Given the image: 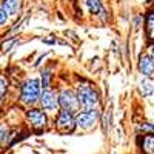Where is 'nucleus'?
<instances>
[{
  "label": "nucleus",
  "instance_id": "12",
  "mask_svg": "<svg viewBox=\"0 0 154 154\" xmlns=\"http://www.w3.org/2000/svg\"><path fill=\"white\" fill-rule=\"evenodd\" d=\"M86 3H88V8L93 14H99V12L102 11V5H100L99 0H88Z\"/></svg>",
  "mask_w": 154,
  "mask_h": 154
},
{
  "label": "nucleus",
  "instance_id": "7",
  "mask_svg": "<svg viewBox=\"0 0 154 154\" xmlns=\"http://www.w3.org/2000/svg\"><path fill=\"white\" fill-rule=\"evenodd\" d=\"M40 103L45 109H56L59 100H57V97L53 91L46 89V91H43V94L40 96Z\"/></svg>",
  "mask_w": 154,
  "mask_h": 154
},
{
  "label": "nucleus",
  "instance_id": "5",
  "mask_svg": "<svg viewBox=\"0 0 154 154\" xmlns=\"http://www.w3.org/2000/svg\"><path fill=\"white\" fill-rule=\"evenodd\" d=\"M57 128H59V131L60 133H71L72 130H74V126H75V120H74V117L69 114V112H66V111H62L60 114H59V117H57Z\"/></svg>",
  "mask_w": 154,
  "mask_h": 154
},
{
  "label": "nucleus",
  "instance_id": "1",
  "mask_svg": "<svg viewBox=\"0 0 154 154\" xmlns=\"http://www.w3.org/2000/svg\"><path fill=\"white\" fill-rule=\"evenodd\" d=\"M77 100H79V105H82L85 109H93L97 105V93L93 88H89L86 85L79 86V91H77Z\"/></svg>",
  "mask_w": 154,
  "mask_h": 154
},
{
  "label": "nucleus",
  "instance_id": "2",
  "mask_svg": "<svg viewBox=\"0 0 154 154\" xmlns=\"http://www.w3.org/2000/svg\"><path fill=\"white\" fill-rule=\"evenodd\" d=\"M40 97V83L35 79L26 80L22 86V102L23 103H34Z\"/></svg>",
  "mask_w": 154,
  "mask_h": 154
},
{
  "label": "nucleus",
  "instance_id": "19",
  "mask_svg": "<svg viewBox=\"0 0 154 154\" xmlns=\"http://www.w3.org/2000/svg\"><path fill=\"white\" fill-rule=\"evenodd\" d=\"M149 19H152V20H154V12H152V14L149 16Z\"/></svg>",
  "mask_w": 154,
  "mask_h": 154
},
{
  "label": "nucleus",
  "instance_id": "9",
  "mask_svg": "<svg viewBox=\"0 0 154 154\" xmlns=\"http://www.w3.org/2000/svg\"><path fill=\"white\" fill-rule=\"evenodd\" d=\"M20 8V0H3V12L6 16H16Z\"/></svg>",
  "mask_w": 154,
  "mask_h": 154
},
{
  "label": "nucleus",
  "instance_id": "6",
  "mask_svg": "<svg viewBox=\"0 0 154 154\" xmlns=\"http://www.w3.org/2000/svg\"><path fill=\"white\" fill-rule=\"evenodd\" d=\"M28 120L35 130H42L46 125V116L40 109H31L28 111Z\"/></svg>",
  "mask_w": 154,
  "mask_h": 154
},
{
  "label": "nucleus",
  "instance_id": "18",
  "mask_svg": "<svg viewBox=\"0 0 154 154\" xmlns=\"http://www.w3.org/2000/svg\"><path fill=\"white\" fill-rule=\"evenodd\" d=\"M149 49H151V56H152V57H154V45H152V46H151V48H149Z\"/></svg>",
  "mask_w": 154,
  "mask_h": 154
},
{
  "label": "nucleus",
  "instance_id": "11",
  "mask_svg": "<svg viewBox=\"0 0 154 154\" xmlns=\"http://www.w3.org/2000/svg\"><path fill=\"white\" fill-rule=\"evenodd\" d=\"M142 146H143V151H145L146 154H154V134L143 137Z\"/></svg>",
  "mask_w": 154,
  "mask_h": 154
},
{
  "label": "nucleus",
  "instance_id": "14",
  "mask_svg": "<svg viewBox=\"0 0 154 154\" xmlns=\"http://www.w3.org/2000/svg\"><path fill=\"white\" fill-rule=\"evenodd\" d=\"M137 130L142 133H154V123H142L137 126Z\"/></svg>",
  "mask_w": 154,
  "mask_h": 154
},
{
  "label": "nucleus",
  "instance_id": "10",
  "mask_svg": "<svg viewBox=\"0 0 154 154\" xmlns=\"http://www.w3.org/2000/svg\"><path fill=\"white\" fill-rule=\"evenodd\" d=\"M139 89H140V94H142V96H149V94H152V93H154V80L145 77V79L140 82Z\"/></svg>",
  "mask_w": 154,
  "mask_h": 154
},
{
  "label": "nucleus",
  "instance_id": "8",
  "mask_svg": "<svg viewBox=\"0 0 154 154\" xmlns=\"http://www.w3.org/2000/svg\"><path fill=\"white\" fill-rule=\"evenodd\" d=\"M139 69L142 74L149 77L154 72V59L149 57V56H142L139 60Z\"/></svg>",
  "mask_w": 154,
  "mask_h": 154
},
{
  "label": "nucleus",
  "instance_id": "4",
  "mask_svg": "<svg viewBox=\"0 0 154 154\" xmlns=\"http://www.w3.org/2000/svg\"><path fill=\"white\" fill-rule=\"evenodd\" d=\"M97 111L96 109H86V111H82V112H79L75 116V125H79L80 128H91L94 123H96V120H97Z\"/></svg>",
  "mask_w": 154,
  "mask_h": 154
},
{
  "label": "nucleus",
  "instance_id": "3",
  "mask_svg": "<svg viewBox=\"0 0 154 154\" xmlns=\"http://www.w3.org/2000/svg\"><path fill=\"white\" fill-rule=\"evenodd\" d=\"M57 100H59L60 106L69 114H71V111H75L79 108V100H77V96L72 91H62Z\"/></svg>",
  "mask_w": 154,
  "mask_h": 154
},
{
  "label": "nucleus",
  "instance_id": "13",
  "mask_svg": "<svg viewBox=\"0 0 154 154\" xmlns=\"http://www.w3.org/2000/svg\"><path fill=\"white\" fill-rule=\"evenodd\" d=\"M8 136H9V130L6 126H0V145H3L6 140H8Z\"/></svg>",
  "mask_w": 154,
  "mask_h": 154
},
{
  "label": "nucleus",
  "instance_id": "17",
  "mask_svg": "<svg viewBox=\"0 0 154 154\" xmlns=\"http://www.w3.org/2000/svg\"><path fill=\"white\" fill-rule=\"evenodd\" d=\"M6 17H8V16L5 14V12H3V9H0V25H2V23L6 20Z\"/></svg>",
  "mask_w": 154,
  "mask_h": 154
},
{
  "label": "nucleus",
  "instance_id": "15",
  "mask_svg": "<svg viewBox=\"0 0 154 154\" xmlns=\"http://www.w3.org/2000/svg\"><path fill=\"white\" fill-rule=\"evenodd\" d=\"M146 31H148V35L151 38H154V20L148 17V22H146Z\"/></svg>",
  "mask_w": 154,
  "mask_h": 154
},
{
  "label": "nucleus",
  "instance_id": "16",
  "mask_svg": "<svg viewBox=\"0 0 154 154\" xmlns=\"http://www.w3.org/2000/svg\"><path fill=\"white\" fill-rule=\"evenodd\" d=\"M5 93H6V82L2 79V77H0V100L3 99Z\"/></svg>",
  "mask_w": 154,
  "mask_h": 154
}]
</instances>
